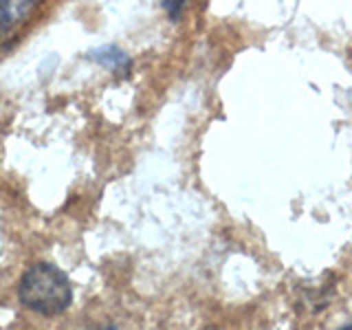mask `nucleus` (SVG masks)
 Here are the masks:
<instances>
[{"label": "nucleus", "instance_id": "f257e3e1", "mask_svg": "<svg viewBox=\"0 0 352 330\" xmlns=\"http://www.w3.org/2000/svg\"><path fill=\"white\" fill-rule=\"evenodd\" d=\"M20 302L33 313L60 315L73 302L71 282L51 264H33L20 280Z\"/></svg>", "mask_w": 352, "mask_h": 330}, {"label": "nucleus", "instance_id": "f03ea898", "mask_svg": "<svg viewBox=\"0 0 352 330\" xmlns=\"http://www.w3.org/2000/svg\"><path fill=\"white\" fill-rule=\"evenodd\" d=\"M36 9L33 0H11V3H0V38L14 31L20 22H25V18Z\"/></svg>", "mask_w": 352, "mask_h": 330}, {"label": "nucleus", "instance_id": "7ed1b4c3", "mask_svg": "<svg viewBox=\"0 0 352 330\" xmlns=\"http://www.w3.org/2000/svg\"><path fill=\"white\" fill-rule=\"evenodd\" d=\"M91 58H95L97 62H102L106 66H110L113 71L117 73H124L126 69H130V60L124 51H119L117 47H104V49H97L91 53Z\"/></svg>", "mask_w": 352, "mask_h": 330}, {"label": "nucleus", "instance_id": "20e7f679", "mask_svg": "<svg viewBox=\"0 0 352 330\" xmlns=\"http://www.w3.org/2000/svg\"><path fill=\"white\" fill-rule=\"evenodd\" d=\"M163 7L170 11L172 18H176V16H179V11L183 9V3H163Z\"/></svg>", "mask_w": 352, "mask_h": 330}, {"label": "nucleus", "instance_id": "39448f33", "mask_svg": "<svg viewBox=\"0 0 352 330\" xmlns=\"http://www.w3.org/2000/svg\"><path fill=\"white\" fill-rule=\"evenodd\" d=\"M344 330H352V324H350V326H348V328H344Z\"/></svg>", "mask_w": 352, "mask_h": 330}, {"label": "nucleus", "instance_id": "423d86ee", "mask_svg": "<svg viewBox=\"0 0 352 330\" xmlns=\"http://www.w3.org/2000/svg\"><path fill=\"white\" fill-rule=\"evenodd\" d=\"M104 330H115V328H104Z\"/></svg>", "mask_w": 352, "mask_h": 330}]
</instances>
